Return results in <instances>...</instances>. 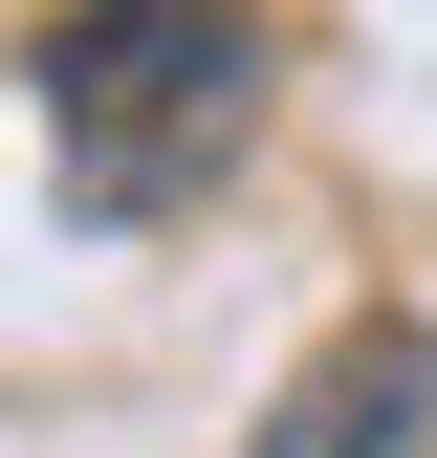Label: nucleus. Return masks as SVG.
I'll use <instances>...</instances> for the list:
<instances>
[{"mask_svg":"<svg viewBox=\"0 0 437 458\" xmlns=\"http://www.w3.org/2000/svg\"><path fill=\"white\" fill-rule=\"evenodd\" d=\"M22 88L88 218H197L262 131V0H66Z\"/></svg>","mask_w":437,"mask_h":458,"instance_id":"f257e3e1","label":"nucleus"},{"mask_svg":"<svg viewBox=\"0 0 437 458\" xmlns=\"http://www.w3.org/2000/svg\"><path fill=\"white\" fill-rule=\"evenodd\" d=\"M241 458H437V327H350Z\"/></svg>","mask_w":437,"mask_h":458,"instance_id":"f03ea898","label":"nucleus"}]
</instances>
